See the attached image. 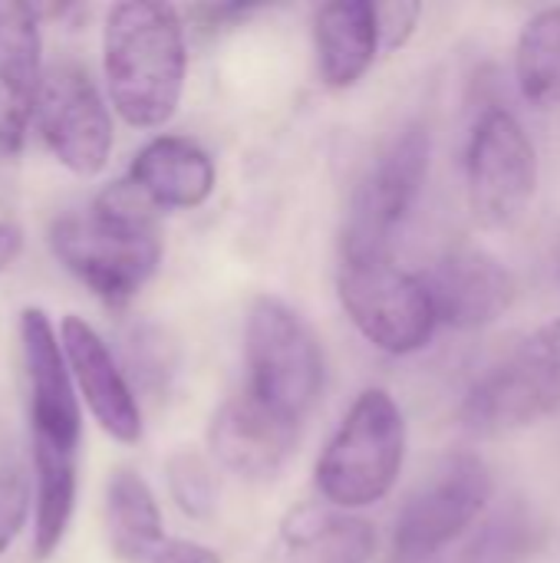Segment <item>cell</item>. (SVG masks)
<instances>
[{
  "instance_id": "cell-1",
  "label": "cell",
  "mask_w": 560,
  "mask_h": 563,
  "mask_svg": "<svg viewBox=\"0 0 560 563\" xmlns=\"http://www.w3.org/2000/svg\"><path fill=\"white\" fill-rule=\"evenodd\" d=\"M20 363L33 455V554L46 561L63 544L76 511L83 409L59 330L40 307L20 310Z\"/></svg>"
},
{
  "instance_id": "cell-2",
  "label": "cell",
  "mask_w": 560,
  "mask_h": 563,
  "mask_svg": "<svg viewBox=\"0 0 560 563\" xmlns=\"http://www.w3.org/2000/svg\"><path fill=\"white\" fill-rule=\"evenodd\" d=\"M158 208L125 178L50 224L53 257L102 303L125 307L162 264Z\"/></svg>"
},
{
  "instance_id": "cell-3",
  "label": "cell",
  "mask_w": 560,
  "mask_h": 563,
  "mask_svg": "<svg viewBox=\"0 0 560 563\" xmlns=\"http://www.w3.org/2000/svg\"><path fill=\"white\" fill-rule=\"evenodd\" d=\"M102 76L112 109L132 129H162L188 76L185 26L172 3L125 0L102 23Z\"/></svg>"
},
{
  "instance_id": "cell-4",
  "label": "cell",
  "mask_w": 560,
  "mask_h": 563,
  "mask_svg": "<svg viewBox=\"0 0 560 563\" xmlns=\"http://www.w3.org/2000/svg\"><path fill=\"white\" fill-rule=\"evenodd\" d=\"M406 462V419L386 389L356 396L317 462V488L327 505L360 511L383 501Z\"/></svg>"
},
{
  "instance_id": "cell-5",
  "label": "cell",
  "mask_w": 560,
  "mask_h": 563,
  "mask_svg": "<svg viewBox=\"0 0 560 563\" xmlns=\"http://www.w3.org/2000/svg\"><path fill=\"white\" fill-rule=\"evenodd\" d=\"M337 294L366 343L389 356L426 350L439 327L426 280L403 271L393 251L340 247Z\"/></svg>"
},
{
  "instance_id": "cell-6",
  "label": "cell",
  "mask_w": 560,
  "mask_h": 563,
  "mask_svg": "<svg viewBox=\"0 0 560 563\" xmlns=\"http://www.w3.org/2000/svg\"><path fill=\"white\" fill-rule=\"evenodd\" d=\"M248 393L304 422L323 396V346L310 323L281 297H254L244 323Z\"/></svg>"
},
{
  "instance_id": "cell-7",
  "label": "cell",
  "mask_w": 560,
  "mask_h": 563,
  "mask_svg": "<svg viewBox=\"0 0 560 563\" xmlns=\"http://www.w3.org/2000/svg\"><path fill=\"white\" fill-rule=\"evenodd\" d=\"M554 412H560V320L528 333L462 402V422L479 435L521 432Z\"/></svg>"
},
{
  "instance_id": "cell-8",
  "label": "cell",
  "mask_w": 560,
  "mask_h": 563,
  "mask_svg": "<svg viewBox=\"0 0 560 563\" xmlns=\"http://www.w3.org/2000/svg\"><path fill=\"white\" fill-rule=\"evenodd\" d=\"M492 488V472L475 452L446 455L406 498L396 518V554L406 563L432 561L479 521Z\"/></svg>"
},
{
  "instance_id": "cell-9",
  "label": "cell",
  "mask_w": 560,
  "mask_h": 563,
  "mask_svg": "<svg viewBox=\"0 0 560 563\" xmlns=\"http://www.w3.org/2000/svg\"><path fill=\"white\" fill-rule=\"evenodd\" d=\"M469 208L482 228H512L538 191V152L508 109L479 115L465 152Z\"/></svg>"
},
{
  "instance_id": "cell-10",
  "label": "cell",
  "mask_w": 560,
  "mask_h": 563,
  "mask_svg": "<svg viewBox=\"0 0 560 563\" xmlns=\"http://www.w3.org/2000/svg\"><path fill=\"white\" fill-rule=\"evenodd\" d=\"M429 129L422 122L403 125L353 191L340 247L350 251H393L396 228L409 218L426 175H429Z\"/></svg>"
},
{
  "instance_id": "cell-11",
  "label": "cell",
  "mask_w": 560,
  "mask_h": 563,
  "mask_svg": "<svg viewBox=\"0 0 560 563\" xmlns=\"http://www.w3.org/2000/svg\"><path fill=\"white\" fill-rule=\"evenodd\" d=\"M33 125L50 155L73 175L92 178L112 155V112L79 63H53L43 73Z\"/></svg>"
},
{
  "instance_id": "cell-12",
  "label": "cell",
  "mask_w": 560,
  "mask_h": 563,
  "mask_svg": "<svg viewBox=\"0 0 560 563\" xmlns=\"http://www.w3.org/2000/svg\"><path fill=\"white\" fill-rule=\"evenodd\" d=\"M59 343L76 383L79 399L99 422V429L119 445H135L142 439V406L135 396L125 366L116 360L112 346L76 313H66L59 323Z\"/></svg>"
},
{
  "instance_id": "cell-13",
  "label": "cell",
  "mask_w": 560,
  "mask_h": 563,
  "mask_svg": "<svg viewBox=\"0 0 560 563\" xmlns=\"http://www.w3.org/2000/svg\"><path fill=\"white\" fill-rule=\"evenodd\" d=\"M297 432L300 422L281 416L244 389L215 412L208 426V449L215 462L231 475L267 482L290 462Z\"/></svg>"
},
{
  "instance_id": "cell-14",
  "label": "cell",
  "mask_w": 560,
  "mask_h": 563,
  "mask_svg": "<svg viewBox=\"0 0 560 563\" xmlns=\"http://www.w3.org/2000/svg\"><path fill=\"white\" fill-rule=\"evenodd\" d=\"M439 323L452 330H482L515 303L512 271L485 247H452L422 277Z\"/></svg>"
},
{
  "instance_id": "cell-15",
  "label": "cell",
  "mask_w": 560,
  "mask_h": 563,
  "mask_svg": "<svg viewBox=\"0 0 560 563\" xmlns=\"http://www.w3.org/2000/svg\"><path fill=\"white\" fill-rule=\"evenodd\" d=\"M43 36L30 3H0V152L23 145L43 86Z\"/></svg>"
},
{
  "instance_id": "cell-16",
  "label": "cell",
  "mask_w": 560,
  "mask_h": 563,
  "mask_svg": "<svg viewBox=\"0 0 560 563\" xmlns=\"http://www.w3.org/2000/svg\"><path fill=\"white\" fill-rule=\"evenodd\" d=\"M129 181L152 208L188 211L211 198L218 168L198 142L185 135H158L132 158Z\"/></svg>"
},
{
  "instance_id": "cell-17",
  "label": "cell",
  "mask_w": 560,
  "mask_h": 563,
  "mask_svg": "<svg viewBox=\"0 0 560 563\" xmlns=\"http://www.w3.org/2000/svg\"><path fill=\"white\" fill-rule=\"evenodd\" d=\"M383 49L376 3L370 0H333L323 3L314 20L317 73L327 89L356 86Z\"/></svg>"
},
{
  "instance_id": "cell-18",
  "label": "cell",
  "mask_w": 560,
  "mask_h": 563,
  "mask_svg": "<svg viewBox=\"0 0 560 563\" xmlns=\"http://www.w3.org/2000/svg\"><path fill=\"white\" fill-rule=\"evenodd\" d=\"M281 551L284 563H370L376 554V531L353 511L304 505L284 518Z\"/></svg>"
},
{
  "instance_id": "cell-19",
  "label": "cell",
  "mask_w": 560,
  "mask_h": 563,
  "mask_svg": "<svg viewBox=\"0 0 560 563\" xmlns=\"http://www.w3.org/2000/svg\"><path fill=\"white\" fill-rule=\"evenodd\" d=\"M102 521L109 548L122 563H132L145 548L165 538L158 501L135 468H116L109 475Z\"/></svg>"
},
{
  "instance_id": "cell-20",
  "label": "cell",
  "mask_w": 560,
  "mask_h": 563,
  "mask_svg": "<svg viewBox=\"0 0 560 563\" xmlns=\"http://www.w3.org/2000/svg\"><path fill=\"white\" fill-rule=\"evenodd\" d=\"M515 76L521 96L538 109L560 106V7L538 10L518 36Z\"/></svg>"
},
{
  "instance_id": "cell-21",
  "label": "cell",
  "mask_w": 560,
  "mask_h": 563,
  "mask_svg": "<svg viewBox=\"0 0 560 563\" xmlns=\"http://www.w3.org/2000/svg\"><path fill=\"white\" fill-rule=\"evenodd\" d=\"M175 373H178L175 346L158 327L139 323L125 333V376L142 393H149L152 399L165 396Z\"/></svg>"
},
{
  "instance_id": "cell-22",
  "label": "cell",
  "mask_w": 560,
  "mask_h": 563,
  "mask_svg": "<svg viewBox=\"0 0 560 563\" xmlns=\"http://www.w3.org/2000/svg\"><path fill=\"white\" fill-rule=\"evenodd\" d=\"M165 478H168V492H172L175 505L188 518H195V521L211 518V511L218 505V482H215L211 465L198 452H191V449L175 452L165 465Z\"/></svg>"
},
{
  "instance_id": "cell-23",
  "label": "cell",
  "mask_w": 560,
  "mask_h": 563,
  "mask_svg": "<svg viewBox=\"0 0 560 563\" xmlns=\"http://www.w3.org/2000/svg\"><path fill=\"white\" fill-rule=\"evenodd\" d=\"M535 534V525L521 511H502L492 518L482 531V538L472 548V561L479 563H508L515 558H525L528 538Z\"/></svg>"
},
{
  "instance_id": "cell-24",
  "label": "cell",
  "mask_w": 560,
  "mask_h": 563,
  "mask_svg": "<svg viewBox=\"0 0 560 563\" xmlns=\"http://www.w3.org/2000/svg\"><path fill=\"white\" fill-rule=\"evenodd\" d=\"M33 515V485L20 468H0V558Z\"/></svg>"
},
{
  "instance_id": "cell-25",
  "label": "cell",
  "mask_w": 560,
  "mask_h": 563,
  "mask_svg": "<svg viewBox=\"0 0 560 563\" xmlns=\"http://www.w3.org/2000/svg\"><path fill=\"white\" fill-rule=\"evenodd\" d=\"M422 16V3L416 0H389V3H376V20H380V40L383 49H403L409 43V36L416 33V23Z\"/></svg>"
},
{
  "instance_id": "cell-26",
  "label": "cell",
  "mask_w": 560,
  "mask_h": 563,
  "mask_svg": "<svg viewBox=\"0 0 560 563\" xmlns=\"http://www.w3.org/2000/svg\"><path fill=\"white\" fill-rule=\"evenodd\" d=\"M132 563H221V554L215 548H205L198 541L185 538H162L152 548H145Z\"/></svg>"
},
{
  "instance_id": "cell-27",
  "label": "cell",
  "mask_w": 560,
  "mask_h": 563,
  "mask_svg": "<svg viewBox=\"0 0 560 563\" xmlns=\"http://www.w3.org/2000/svg\"><path fill=\"white\" fill-rule=\"evenodd\" d=\"M20 251H23V234H20V228L0 221V271H7V267L20 257Z\"/></svg>"
}]
</instances>
